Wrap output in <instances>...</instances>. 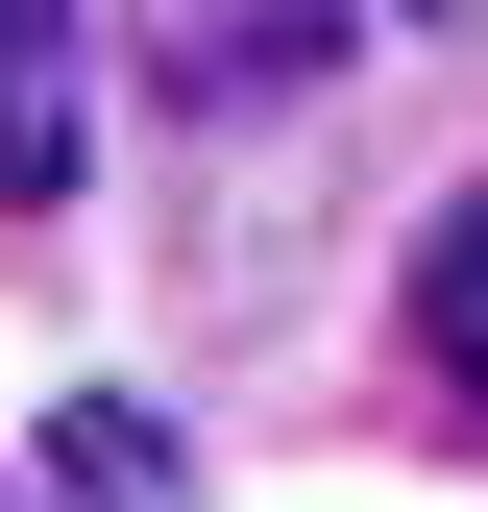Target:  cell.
<instances>
[{
  "label": "cell",
  "instance_id": "cell-4",
  "mask_svg": "<svg viewBox=\"0 0 488 512\" xmlns=\"http://www.w3.org/2000/svg\"><path fill=\"white\" fill-rule=\"evenodd\" d=\"M391 25H440V49H464V25H488V0H391Z\"/></svg>",
  "mask_w": 488,
  "mask_h": 512
},
{
  "label": "cell",
  "instance_id": "cell-1",
  "mask_svg": "<svg viewBox=\"0 0 488 512\" xmlns=\"http://www.w3.org/2000/svg\"><path fill=\"white\" fill-rule=\"evenodd\" d=\"M98 171V25L74 0H0V220H49Z\"/></svg>",
  "mask_w": 488,
  "mask_h": 512
},
{
  "label": "cell",
  "instance_id": "cell-3",
  "mask_svg": "<svg viewBox=\"0 0 488 512\" xmlns=\"http://www.w3.org/2000/svg\"><path fill=\"white\" fill-rule=\"evenodd\" d=\"M415 366H440V391L488 415V196H464L440 244H415Z\"/></svg>",
  "mask_w": 488,
  "mask_h": 512
},
{
  "label": "cell",
  "instance_id": "cell-2",
  "mask_svg": "<svg viewBox=\"0 0 488 512\" xmlns=\"http://www.w3.org/2000/svg\"><path fill=\"white\" fill-rule=\"evenodd\" d=\"M49 512H171V415H147V391H74V439H49Z\"/></svg>",
  "mask_w": 488,
  "mask_h": 512
}]
</instances>
